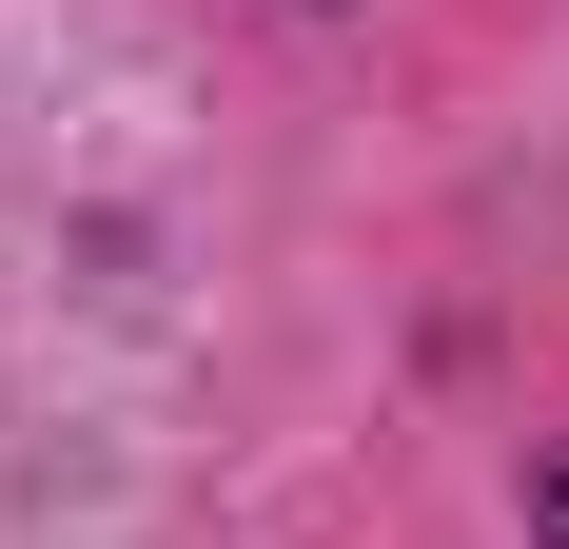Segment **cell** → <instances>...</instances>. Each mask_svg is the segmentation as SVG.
I'll return each mask as SVG.
<instances>
[{
  "label": "cell",
  "mask_w": 569,
  "mask_h": 549,
  "mask_svg": "<svg viewBox=\"0 0 569 549\" xmlns=\"http://www.w3.org/2000/svg\"><path fill=\"white\" fill-rule=\"evenodd\" d=\"M530 530H550V549H569V451H550V491H530Z\"/></svg>",
  "instance_id": "6da1fadb"
}]
</instances>
